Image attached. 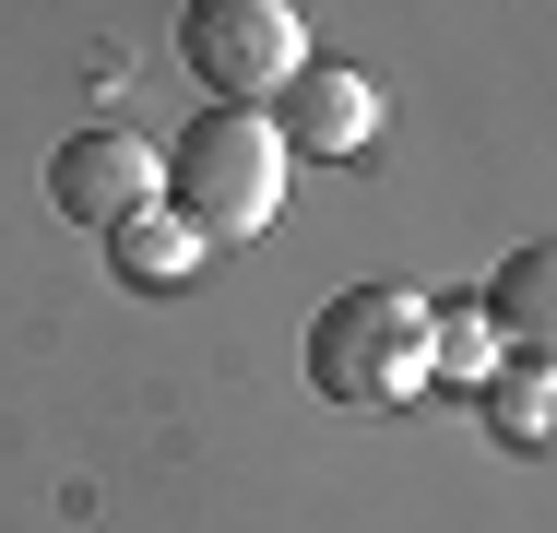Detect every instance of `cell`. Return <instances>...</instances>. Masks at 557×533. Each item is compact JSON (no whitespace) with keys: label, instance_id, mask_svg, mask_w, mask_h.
Wrapping results in <instances>:
<instances>
[{"label":"cell","instance_id":"4","mask_svg":"<svg viewBox=\"0 0 557 533\" xmlns=\"http://www.w3.org/2000/svg\"><path fill=\"white\" fill-rule=\"evenodd\" d=\"M48 202L108 237V225H131L143 202H166V154H154L143 131H72V142L48 154Z\"/></svg>","mask_w":557,"mask_h":533},{"label":"cell","instance_id":"9","mask_svg":"<svg viewBox=\"0 0 557 533\" xmlns=\"http://www.w3.org/2000/svg\"><path fill=\"white\" fill-rule=\"evenodd\" d=\"M474 416L498 450H557V380L546 368H498L486 392H474Z\"/></svg>","mask_w":557,"mask_h":533},{"label":"cell","instance_id":"3","mask_svg":"<svg viewBox=\"0 0 557 533\" xmlns=\"http://www.w3.org/2000/svg\"><path fill=\"white\" fill-rule=\"evenodd\" d=\"M178 60L214 107H273L309 72V24L297 0H190L178 12Z\"/></svg>","mask_w":557,"mask_h":533},{"label":"cell","instance_id":"1","mask_svg":"<svg viewBox=\"0 0 557 533\" xmlns=\"http://www.w3.org/2000/svg\"><path fill=\"white\" fill-rule=\"evenodd\" d=\"M166 213H190L202 249H237L285 213V131L261 107H202L190 142H166Z\"/></svg>","mask_w":557,"mask_h":533},{"label":"cell","instance_id":"6","mask_svg":"<svg viewBox=\"0 0 557 533\" xmlns=\"http://www.w3.org/2000/svg\"><path fill=\"white\" fill-rule=\"evenodd\" d=\"M486 320H498V356H510V368H546L557 380V237H534V249L498 261Z\"/></svg>","mask_w":557,"mask_h":533},{"label":"cell","instance_id":"7","mask_svg":"<svg viewBox=\"0 0 557 533\" xmlns=\"http://www.w3.org/2000/svg\"><path fill=\"white\" fill-rule=\"evenodd\" d=\"M108 261H119V285H143V297H166V285H190L214 249L190 237V213H166V202H143L131 225H108Z\"/></svg>","mask_w":557,"mask_h":533},{"label":"cell","instance_id":"2","mask_svg":"<svg viewBox=\"0 0 557 533\" xmlns=\"http://www.w3.org/2000/svg\"><path fill=\"white\" fill-rule=\"evenodd\" d=\"M309 392L344 416H392L428 392V297L416 285H344L309 320Z\"/></svg>","mask_w":557,"mask_h":533},{"label":"cell","instance_id":"5","mask_svg":"<svg viewBox=\"0 0 557 533\" xmlns=\"http://www.w3.org/2000/svg\"><path fill=\"white\" fill-rule=\"evenodd\" d=\"M273 131H285V154H309V166H368V154H380V84H368L356 60H309V72L273 96Z\"/></svg>","mask_w":557,"mask_h":533},{"label":"cell","instance_id":"8","mask_svg":"<svg viewBox=\"0 0 557 533\" xmlns=\"http://www.w3.org/2000/svg\"><path fill=\"white\" fill-rule=\"evenodd\" d=\"M510 356H498V320H486V297H450V309H428V380H450V392H486Z\"/></svg>","mask_w":557,"mask_h":533}]
</instances>
